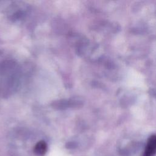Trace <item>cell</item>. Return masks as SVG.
Here are the masks:
<instances>
[{"label": "cell", "instance_id": "obj_1", "mask_svg": "<svg viewBox=\"0 0 156 156\" xmlns=\"http://www.w3.org/2000/svg\"><path fill=\"white\" fill-rule=\"evenodd\" d=\"M156 154V135L151 136L147 143L143 156H153Z\"/></svg>", "mask_w": 156, "mask_h": 156}, {"label": "cell", "instance_id": "obj_2", "mask_svg": "<svg viewBox=\"0 0 156 156\" xmlns=\"http://www.w3.org/2000/svg\"><path fill=\"white\" fill-rule=\"evenodd\" d=\"M47 151V144L44 141L38 142L34 147V152L37 156H43Z\"/></svg>", "mask_w": 156, "mask_h": 156}]
</instances>
